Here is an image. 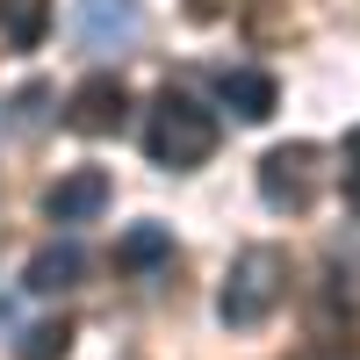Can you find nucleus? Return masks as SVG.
<instances>
[{
	"label": "nucleus",
	"mask_w": 360,
	"mask_h": 360,
	"mask_svg": "<svg viewBox=\"0 0 360 360\" xmlns=\"http://www.w3.org/2000/svg\"><path fill=\"white\" fill-rule=\"evenodd\" d=\"M281 295H288V252H274V245H245V252L231 259L224 288H217V317L231 324V332H252V324L274 317Z\"/></svg>",
	"instance_id": "obj_1"
},
{
	"label": "nucleus",
	"mask_w": 360,
	"mask_h": 360,
	"mask_svg": "<svg viewBox=\"0 0 360 360\" xmlns=\"http://www.w3.org/2000/svg\"><path fill=\"white\" fill-rule=\"evenodd\" d=\"M144 152H152V166H166V173L202 166L209 152H217V115L166 86V94L152 101V123H144Z\"/></svg>",
	"instance_id": "obj_2"
},
{
	"label": "nucleus",
	"mask_w": 360,
	"mask_h": 360,
	"mask_svg": "<svg viewBox=\"0 0 360 360\" xmlns=\"http://www.w3.org/2000/svg\"><path fill=\"white\" fill-rule=\"evenodd\" d=\"M259 195H266V209H310L317 202V144H274L259 159Z\"/></svg>",
	"instance_id": "obj_3"
},
{
	"label": "nucleus",
	"mask_w": 360,
	"mask_h": 360,
	"mask_svg": "<svg viewBox=\"0 0 360 360\" xmlns=\"http://www.w3.org/2000/svg\"><path fill=\"white\" fill-rule=\"evenodd\" d=\"M108 173L101 166H72V173H58L51 188H44V217L51 224H94L101 209H108Z\"/></svg>",
	"instance_id": "obj_4"
},
{
	"label": "nucleus",
	"mask_w": 360,
	"mask_h": 360,
	"mask_svg": "<svg viewBox=\"0 0 360 360\" xmlns=\"http://www.w3.org/2000/svg\"><path fill=\"white\" fill-rule=\"evenodd\" d=\"M123 115H130V94H123V79H115V72H94V79L72 86L65 123H72L79 137H115V130H123Z\"/></svg>",
	"instance_id": "obj_5"
},
{
	"label": "nucleus",
	"mask_w": 360,
	"mask_h": 360,
	"mask_svg": "<svg viewBox=\"0 0 360 360\" xmlns=\"http://www.w3.org/2000/svg\"><path fill=\"white\" fill-rule=\"evenodd\" d=\"M144 37V8L137 0H79V44L86 51H130Z\"/></svg>",
	"instance_id": "obj_6"
},
{
	"label": "nucleus",
	"mask_w": 360,
	"mask_h": 360,
	"mask_svg": "<svg viewBox=\"0 0 360 360\" xmlns=\"http://www.w3.org/2000/svg\"><path fill=\"white\" fill-rule=\"evenodd\" d=\"M217 101L238 115V123H266V115L281 108V86H274V72H252V65H224V72H217Z\"/></svg>",
	"instance_id": "obj_7"
},
{
	"label": "nucleus",
	"mask_w": 360,
	"mask_h": 360,
	"mask_svg": "<svg viewBox=\"0 0 360 360\" xmlns=\"http://www.w3.org/2000/svg\"><path fill=\"white\" fill-rule=\"evenodd\" d=\"M79 274H86V252L72 245V238H58V245H44L37 259H29L22 288L29 295H58V288H79Z\"/></svg>",
	"instance_id": "obj_8"
},
{
	"label": "nucleus",
	"mask_w": 360,
	"mask_h": 360,
	"mask_svg": "<svg viewBox=\"0 0 360 360\" xmlns=\"http://www.w3.org/2000/svg\"><path fill=\"white\" fill-rule=\"evenodd\" d=\"M115 259L123 266H166L173 259V231L166 224H130L123 238H115Z\"/></svg>",
	"instance_id": "obj_9"
},
{
	"label": "nucleus",
	"mask_w": 360,
	"mask_h": 360,
	"mask_svg": "<svg viewBox=\"0 0 360 360\" xmlns=\"http://www.w3.org/2000/svg\"><path fill=\"white\" fill-rule=\"evenodd\" d=\"M0 22H8V44H15V51H37L44 29H51V0H8V15H0Z\"/></svg>",
	"instance_id": "obj_10"
},
{
	"label": "nucleus",
	"mask_w": 360,
	"mask_h": 360,
	"mask_svg": "<svg viewBox=\"0 0 360 360\" xmlns=\"http://www.w3.org/2000/svg\"><path fill=\"white\" fill-rule=\"evenodd\" d=\"M44 101H51V86H22V94H15V123L37 130V123H44Z\"/></svg>",
	"instance_id": "obj_11"
},
{
	"label": "nucleus",
	"mask_w": 360,
	"mask_h": 360,
	"mask_svg": "<svg viewBox=\"0 0 360 360\" xmlns=\"http://www.w3.org/2000/svg\"><path fill=\"white\" fill-rule=\"evenodd\" d=\"M346 202L360 209V130H346Z\"/></svg>",
	"instance_id": "obj_12"
}]
</instances>
